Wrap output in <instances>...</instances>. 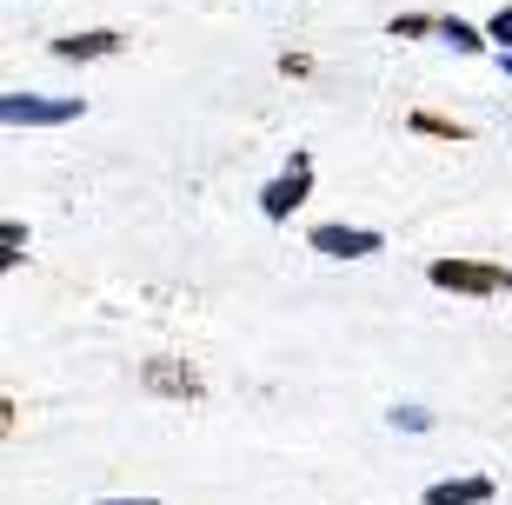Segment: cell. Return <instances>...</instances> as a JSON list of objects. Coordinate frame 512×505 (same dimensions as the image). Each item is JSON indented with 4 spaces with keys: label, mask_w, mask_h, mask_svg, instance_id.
Listing matches in <instances>:
<instances>
[{
    "label": "cell",
    "mask_w": 512,
    "mask_h": 505,
    "mask_svg": "<svg viewBox=\"0 0 512 505\" xmlns=\"http://www.w3.org/2000/svg\"><path fill=\"white\" fill-rule=\"evenodd\" d=\"M426 280L439 293H459V300H499V293H512V266L473 260V253H439V260H426Z\"/></svg>",
    "instance_id": "obj_1"
},
{
    "label": "cell",
    "mask_w": 512,
    "mask_h": 505,
    "mask_svg": "<svg viewBox=\"0 0 512 505\" xmlns=\"http://www.w3.org/2000/svg\"><path fill=\"white\" fill-rule=\"evenodd\" d=\"M306 200H313V153H306V147H293V153H286V173L260 187V213H266L273 226H286V220H293V213H300Z\"/></svg>",
    "instance_id": "obj_2"
},
{
    "label": "cell",
    "mask_w": 512,
    "mask_h": 505,
    "mask_svg": "<svg viewBox=\"0 0 512 505\" xmlns=\"http://www.w3.org/2000/svg\"><path fill=\"white\" fill-rule=\"evenodd\" d=\"M80 113H87L80 94H60V100H47V94H0V120H7V127H67V120H80Z\"/></svg>",
    "instance_id": "obj_3"
},
{
    "label": "cell",
    "mask_w": 512,
    "mask_h": 505,
    "mask_svg": "<svg viewBox=\"0 0 512 505\" xmlns=\"http://www.w3.org/2000/svg\"><path fill=\"white\" fill-rule=\"evenodd\" d=\"M306 246H313V253H326V260H373V253H386V233H380V226L320 220L313 233H306Z\"/></svg>",
    "instance_id": "obj_4"
},
{
    "label": "cell",
    "mask_w": 512,
    "mask_h": 505,
    "mask_svg": "<svg viewBox=\"0 0 512 505\" xmlns=\"http://www.w3.org/2000/svg\"><path fill=\"white\" fill-rule=\"evenodd\" d=\"M140 386H147V393H160V399H187V406L207 393L200 366H187V359H147V366H140Z\"/></svg>",
    "instance_id": "obj_5"
},
{
    "label": "cell",
    "mask_w": 512,
    "mask_h": 505,
    "mask_svg": "<svg viewBox=\"0 0 512 505\" xmlns=\"http://www.w3.org/2000/svg\"><path fill=\"white\" fill-rule=\"evenodd\" d=\"M120 47H127V34H114V27H87V34H60L54 40V60L87 67V60H114Z\"/></svg>",
    "instance_id": "obj_6"
},
{
    "label": "cell",
    "mask_w": 512,
    "mask_h": 505,
    "mask_svg": "<svg viewBox=\"0 0 512 505\" xmlns=\"http://www.w3.org/2000/svg\"><path fill=\"white\" fill-rule=\"evenodd\" d=\"M486 499H493V479H486V472H466V479H439V486H426L419 505H486Z\"/></svg>",
    "instance_id": "obj_7"
},
{
    "label": "cell",
    "mask_w": 512,
    "mask_h": 505,
    "mask_svg": "<svg viewBox=\"0 0 512 505\" xmlns=\"http://www.w3.org/2000/svg\"><path fill=\"white\" fill-rule=\"evenodd\" d=\"M439 40H446L453 54H486V47H493L486 27H473V20H459V14H439Z\"/></svg>",
    "instance_id": "obj_8"
},
{
    "label": "cell",
    "mask_w": 512,
    "mask_h": 505,
    "mask_svg": "<svg viewBox=\"0 0 512 505\" xmlns=\"http://www.w3.org/2000/svg\"><path fill=\"white\" fill-rule=\"evenodd\" d=\"M406 127L413 133H426V140H453V147H466V140H473V127H459V120H446V113H406Z\"/></svg>",
    "instance_id": "obj_9"
},
{
    "label": "cell",
    "mask_w": 512,
    "mask_h": 505,
    "mask_svg": "<svg viewBox=\"0 0 512 505\" xmlns=\"http://www.w3.org/2000/svg\"><path fill=\"white\" fill-rule=\"evenodd\" d=\"M426 34H439V14H393L386 20V40H426Z\"/></svg>",
    "instance_id": "obj_10"
},
{
    "label": "cell",
    "mask_w": 512,
    "mask_h": 505,
    "mask_svg": "<svg viewBox=\"0 0 512 505\" xmlns=\"http://www.w3.org/2000/svg\"><path fill=\"white\" fill-rule=\"evenodd\" d=\"M20 246H27V226H20V220H0V266H7V273H14L20 260H27Z\"/></svg>",
    "instance_id": "obj_11"
},
{
    "label": "cell",
    "mask_w": 512,
    "mask_h": 505,
    "mask_svg": "<svg viewBox=\"0 0 512 505\" xmlns=\"http://www.w3.org/2000/svg\"><path fill=\"white\" fill-rule=\"evenodd\" d=\"M386 419H393L399 432H433V412H426V406H393Z\"/></svg>",
    "instance_id": "obj_12"
},
{
    "label": "cell",
    "mask_w": 512,
    "mask_h": 505,
    "mask_svg": "<svg viewBox=\"0 0 512 505\" xmlns=\"http://www.w3.org/2000/svg\"><path fill=\"white\" fill-rule=\"evenodd\" d=\"M486 40H493L499 54H512V7H499V14L486 20Z\"/></svg>",
    "instance_id": "obj_13"
},
{
    "label": "cell",
    "mask_w": 512,
    "mask_h": 505,
    "mask_svg": "<svg viewBox=\"0 0 512 505\" xmlns=\"http://www.w3.org/2000/svg\"><path fill=\"white\" fill-rule=\"evenodd\" d=\"M280 74L300 80V74H313V60H306V54H280Z\"/></svg>",
    "instance_id": "obj_14"
},
{
    "label": "cell",
    "mask_w": 512,
    "mask_h": 505,
    "mask_svg": "<svg viewBox=\"0 0 512 505\" xmlns=\"http://www.w3.org/2000/svg\"><path fill=\"white\" fill-rule=\"evenodd\" d=\"M87 505H160V499H87Z\"/></svg>",
    "instance_id": "obj_15"
},
{
    "label": "cell",
    "mask_w": 512,
    "mask_h": 505,
    "mask_svg": "<svg viewBox=\"0 0 512 505\" xmlns=\"http://www.w3.org/2000/svg\"><path fill=\"white\" fill-rule=\"evenodd\" d=\"M499 67H506V80H512V54H499Z\"/></svg>",
    "instance_id": "obj_16"
}]
</instances>
